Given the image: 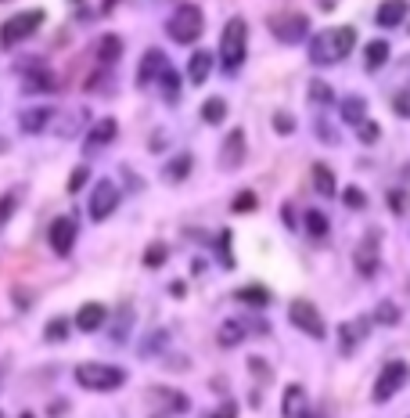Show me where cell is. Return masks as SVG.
Here are the masks:
<instances>
[{"mask_svg": "<svg viewBox=\"0 0 410 418\" xmlns=\"http://www.w3.org/2000/svg\"><path fill=\"white\" fill-rule=\"evenodd\" d=\"M356 47V29L353 26H335L328 33L313 36L310 44V61L313 65H335V61H345Z\"/></svg>", "mask_w": 410, "mask_h": 418, "instance_id": "1", "label": "cell"}, {"mask_svg": "<svg viewBox=\"0 0 410 418\" xmlns=\"http://www.w3.org/2000/svg\"><path fill=\"white\" fill-rule=\"evenodd\" d=\"M76 382L94 393H112L126 382V371L116 364H104V361H83V364H76Z\"/></svg>", "mask_w": 410, "mask_h": 418, "instance_id": "2", "label": "cell"}, {"mask_svg": "<svg viewBox=\"0 0 410 418\" xmlns=\"http://www.w3.org/2000/svg\"><path fill=\"white\" fill-rule=\"evenodd\" d=\"M245 51H249V22L242 15H234L230 22L223 26V40H220V61L227 72H237L245 61Z\"/></svg>", "mask_w": 410, "mask_h": 418, "instance_id": "3", "label": "cell"}, {"mask_svg": "<svg viewBox=\"0 0 410 418\" xmlns=\"http://www.w3.org/2000/svg\"><path fill=\"white\" fill-rule=\"evenodd\" d=\"M202 26H205V18H202V8L198 4H180L177 11L169 15V36L177 40V44H194V40L202 36Z\"/></svg>", "mask_w": 410, "mask_h": 418, "instance_id": "4", "label": "cell"}, {"mask_svg": "<svg viewBox=\"0 0 410 418\" xmlns=\"http://www.w3.org/2000/svg\"><path fill=\"white\" fill-rule=\"evenodd\" d=\"M288 321L310 339H324L328 336V325H324V314L310 303V300H292L288 303Z\"/></svg>", "mask_w": 410, "mask_h": 418, "instance_id": "5", "label": "cell"}, {"mask_svg": "<svg viewBox=\"0 0 410 418\" xmlns=\"http://www.w3.org/2000/svg\"><path fill=\"white\" fill-rule=\"evenodd\" d=\"M40 26H43V11H18L0 26V44L15 47V44H22V40H29Z\"/></svg>", "mask_w": 410, "mask_h": 418, "instance_id": "6", "label": "cell"}, {"mask_svg": "<svg viewBox=\"0 0 410 418\" xmlns=\"http://www.w3.org/2000/svg\"><path fill=\"white\" fill-rule=\"evenodd\" d=\"M119 184L116 180H108V177H101L97 184H94V192H90V206H86V213H90V220L94 224H101V220H108L116 213V206H119Z\"/></svg>", "mask_w": 410, "mask_h": 418, "instance_id": "7", "label": "cell"}, {"mask_svg": "<svg viewBox=\"0 0 410 418\" xmlns=\"http://www.w3.org/2000/svg\"><path fill=\"white\" fill-rule=\"evenodd\" d=\"M270 33L281 40V44H299L302 36H306V29H310V18L306 15H299V11H277V15H270Z\"/></svg>", "mask_w": 410, "mask_h": 418, "instance_id": "8", "label": "cell"}, {"mask_svg": "<svg viewBox=\"0 0 410 418\" xmlns=\"http://www.w3.org/2000/svg\"><path fill=\"white\" fill-rule=\"evenodd\" d=\"M403 386H407V364H403V361H388V364L381 368V375H378L371 396H374L378 404H385V401H393Z\"/></svg>", "mask_w": 410, "mask_h": 418, "instance_id": "9", "label": "cell"}, {"mask_svg": "<svg viewBox=\"0 0 410 418\" xmlns=\"http://www.w3.org/2000/svg\"><path fill=\"white\" fill-rule=\"evenodd\" d=\"M353 267L360 270L363 278H371L374 270L381 267V256H378V231H367L360 238V245L353 249Z\"/></svg>", "mask_w": 410, "mask_h": 418, "instance_id": "10", "label": "cell"}, {"mask_svg": "<svg viewBox=\"0 0 410 418\" xmlns=\"http://www.w3.org/2000/svg\"><path fill=\"white\" fill-rule=\"evenodd\" d=\"M47 238H51V249H54L58 256H69L72 245H76V220H72V217H58V220L51 224Z\"/></svg>", "mask_w": 410, "mask_h": 418, "instance_id": "11", "label": "cell"}, {"mask_svg": "<svg viewBox=\"0 0 410 418\" xmlns=\"http://www.w3.org/2000/svg\"><path fill=\"white\" fill-rule=\"evenodd\" d=\"M245 162V130H230L220 144V166L223 170H237Z\"/></svg>", "mask_w": 410, "mask_h": 418, "instance_id": "12", "label": "cell"}, {"mask_svg": "<svg viewBox=\"0 0 410 418\" xmlns=\"http://www.w3.org/2000/svg\"><path fill=\"white\" fill-rule=\"evenodd\" d=\"M104 318H108V310H104V303H83L79 310H76V328L79 332H97V328H104Z\"/></svg>", "mask_w": 410, "mask_h": 418, "instance_id": "13", "label": "cell"}, {"mask_svg": "<svg viewBox=\"0 0 410 418\" xmlns=\"http://www.w3.org/2000/svg\"><path fill=\"white\" fill-rule=\"evenodd\" d=\"M371 332V325H367V318H356V321H345L342 328H338V339H342V353H353L360 343H363V336Z\"/></svg>", "mask_w": 410, "mask_h": 418, "instance_id": "14", "label": "cell"}, {"mask_svg": "<svg viewBox=\"0 0 410 418\" xmlns=\"http://www.w3.org/2000/svg\"><path fill=\"white\" fill-rule=\"evenodd\" d=\"M162 65H166V54L162 51H144V58H141V69H137V87H148L151 79H159V72H162Z\"/></svg>", "mask_w": 410, "mask_h": 418, "instance_id": "15", "label": "cell"}, {"mask_svg": "<svg viewBox=\"0 0 410 418\" xmlns=\"http://www.w3.org/2000/svg\"><path fill=\"white\" fill-rule=\"evenodd\" d=\"M374 18H378L381 29H396L407 18V0H381V8H378Z\"/></svg>", "mask_w": 410, "mask_h": 418, "instance_id": "16", "label": "cell"}, {"mask_svg": "<svg viewBox=\"0 0 410 418\" xmlns=\"http://www.w3.org/2000/svg\"><path fill=\"white\" fill-rule=\"evenodd\" d=\"M54 119V109H47V104H40V109H26L18 116L22 123V130L26 134H40V130H47V123Z\"/></svg>", "mask_w": 410, "mask_h": 418, "instance_id": "17", "label": "cell"}, {"mask_svg": "<svg viewBox=\"0 0 410 418\" xmlns=\"http://www.w3.org/2000/svg\"><path fill=\"white\" fill-rule=\"evenodd\" d=\"M281 415H285V418H302V415H306V389H302V386H288L285 389V401H281Z\"/></svg>", "mask_w": 410, "mask_h": 418, "instance_id": "18", "label": "cell"}, {"mask_svg": "<svg viewBox=\"0 0 410 418\" xmlns=\"http://www.w3.org/2000/svg\"><path fill=\"white\" fill-rule=\"evenodd\" d=\"M191 166H194V159H191L187 152H180V155H173V159L166 162V170H162V180H166V184H180V180H187V173H191Z\"/></svg>", "mask_w": 410, "mask_h": 418, "instance_id": "19", "label": "cell"}, {"mask_svg": "<svg viewBox=\"0 0 410 418\" xmlns=\"http://www.w3.org/2000/svg\"><path fill=\"white\" fill-rule=\"evenodd\" d=\"M119 58H123V36L104 33V36H101V44H97V61L108 69V65H116Z\"/></svg>", "mask_w": 410, "mask_h": 418, "instance_id": "20", "label": "cell"}, {"mask_svg": "<svg viewBox=\"0 0 410 418\" xmlns=\"http://www.w3.org/2000/svg\"><path fill=\"white\" fill-rule=\"evenodd\" d=\"M116 134H119V123H116L112 116H104V119H97V123H94L90 137H86V148H101V144H108Z\"/></svg>", "mask_w": 410, "mask_h": 418, "instance_id": "21", "label": "cell"}, {"mask_svg": "<svg viewBox=\"0 0 410 418\" xmlns=\"http://www.w3.org/2000/svg\"><path fill=\"white\" fill-rule=\"evenodd\" d=\"M209 72H212V54L209 51H194L191 61H187V79L191 83H205Z\"/></svg>", "mask_w": 410, "mask_h": 418, "instance_id": "22", "label": "cell"}, {"mask_svg": "<svg viewBox=\"0 0 410 418\" xmlns=\"http://www.w3.org/2000/svg\"><path fill=\"white\" fill-rule=\"evenodd\" d=\"M313 187L324 195V199H331V195H338V187H335V173H331V166H324V162H313Z\"/></svg>", "mask_w": 410, "mask_h": 418, "instance_id": "23", "label": "cell"}, {"mask_svg": "<svg viewBox=\"0 0 410 418\" xmlns=\"http://www.w3.org/2000/svg\"><path fill=\"white\" fill-rule=\"evenodd\" d=\"M237 303H245V307H270V288L267 285H245V288H237L234 292Z\"/></svg>", "mask_w": 410, "mask_h": 418, "instance_id": "24", "label": "cell"}, {"mask_svg": "<svg viewBox=\"0 0 410 418\" xmlns=\"http://www.w3.org/2000/svg\"><path fill=\"white\" fill-rule=\"evenodd\" d=\"M245 325L242 321H223L220 328H216V343H220V346H237V343H242L245 339Z\"/></svg>", "mask_w": 410, "mask_h": 418, "instance_id": "25", "label": "cell"}, {"mask_svg": "<svg viewBox=\"0 0 410 418\" xmlns=\"http://www.w3.org/2000/svg\"><path fill=\"white\" fill-rule=\"evenodd\" d=\"M363 61H367V69H381L388 61V44H385V40H371L367 51H363Z\"/></svg>", "mask_w": 410, "mask_h": 418, "instance_id": "26", "label": "cell"}, {"mask_svg": "<svg viewBox=\"0 0 410 418\" xmlns=\"http://www.w3.org/2000/svg\"><path fill=\"white\" fill-rule=\"evenodd\" d=\"M151 396H155V401H162L169 411H191V401H187V396L184 393H173V389H151Z\"/></svg>", "mask_w": 410, "mask_h": 418, "instance_id": "27", "label": "cell"}, {"mask_svg": "<svg viewBox=\"0 0 410 418\" xmlns=\"http://www.w3.org/2000/svg\"><path fill=\"white\" fill-rule=\"evenodd\" d=\"M51 91L54 87V76L47 72V65H36V69H26V91Z\"/></svg>", "mask_w": 410, "mask_h": 418, "instance_id": "28", "label": "cell"}, {"mask_svg": "<svg viewBox=\"0 0 410 418\" xmlns=\"http://www.w3.org/2000/svg\"><path fill=\"white\" fill-rule=\"evenodd\" d=\"M159 79H162V94H166V101H169V104H177V101H180V79H177V69L162 65Z\"/></svg>", "mask_w": 410, "mask_h": 418, "instance_id": "29", "label": "cell"}, {"mask_svg": "<svg viewBox=\"0 0 410 418\" xmlns=\"http://www.w3.org/2000/svg\"><path fill=\"white\" fill-rule=\"evenodd\" d=\"M363 116H367V101L363 98H345L342 101V119L349 123V127H356Z\"/></svg>", "mask_w": 410, "mask_h": 418, "instance_id": "30", "label": "cell"}, {"mask_svg": "<svg viewBox=\"0 0 410 418\" xmlns=\"http://www.w3.org/2000/svg\"><path fill=\"white\" fill-rule=\"evenodd\" d=\"M202 119L209 123V127L223 123V119H227V101H223V98H209V101L202 104Z\"/></svg>", "mask_w": 410, "mask_h": 418, "instance_id": "31", "label": "cell"}, {"mask_svg": "<svg viewBox=\"0 0 410 418\" xmlns=\"http://www.w3.org/2000/svg\"><path fill=\"white\" fill-rule=\"evenodd\" d=\"M166 260H169V245H166V242H151V245L144 249V267H148V270L162 267Z\"/></svg>", "mask_w": 410, "mask_h": 418, "instance_id": "32", "label": "cell"}, {"mask_svg": "<svg viewBox=\"0 0 410 418\" xmlns=\"http://www.w3.org/2000/svg\"><path fill=\"white\" fill-rule=\"evenodd\" d=\"M306 231L310 238H328V217L320 209H306Z\"/></svg>", "mask_w": 410, "mask_h": 418, "instance_id": "33", "label": "cell"}, {"mask_svg": "<svg viewBox=\"0 0 410 418\" xmlns=\"http://www.w3.org/2000/svg\"><path fill=\"white\" fill-rule=\"evenodd\" d=\"M400 318H403V314H400V307H396L393 300H381L378 310H374V321H378V325H388V328L400 325Z\"/></svg>", "mask_w": 410, "mask_h": 418, "instance_id": "34", "label": "cell"}, {"mask_svg": "<svg viewBox=\"0 0 410 418\" xmlns=\"http://www.w3.org/2000/svg\"><path fill=\"white\" fill-rule=\"evenodd\" d=\"M43 339H47V343H65V339H69V321H65V318H51L47 328H43Z\"/></svg>", "mask_w": 410, "mask_h": 418, "instance_id": "35", "label": "cell"}, {"mask_svg": "<svg viewBox=\"0 0 410 418\" xmlns=\"http://www.w3.org/2000/svg\"><path fill=\"white\" fill-rule=\"evenodd\" d=\"M356 137H360L363 144H374V141L381 137V123H374V119H367V116H363V119L356 123Z\"/></svg>", "mask_w": 410, "mask_h": 418, "instance_id": "36", "label": "cell"}, {"mask_svg": "<svg viewBox=\"0 0 410 418\" xmlns=\"http://www.w3.org/2000/svg\"><path fill=\"white\" fill-rule=\"evenodd\" d=\"M310 101H313V104H331V101H335V91H331L324 79H313V83H310Z\"/></svg>", "mask_w": 410, "mask_h": 418, "instance_id": "37", "label": "cell"}, {"mask_svg": "<svg viewBox=\"0 0 410 418\" xmlns=\"http://www.w3.org/2000/svg\"><path fill=\"white\" fill-rule=\"evenodd\" d=\"M230 206H234V213H255V209H259V199H255V192H237Z\"/></svg>", "mask_w": 410, "mask_h": 418, "instance_id": "38", "label": "cell"}, {"mask_svg": "<svg viewBox=\"0 0 410 418\" xmlns=\"http://www.w3.org/2000/svg\"><path fill=\"white\" fill-rule=\"evenodd\" d=\"M342 202L349 206V209H363V206H367V195L360 192V187H353V184H349V187L342 192Z\"/></svg>", "mask_w": 410, "mask_h": 418, "instance_id": "39", "label": "cell"}, {"mask_svg": "<svg viewBox=\"0 0 410 418\" xmlns=\"http://www.w3.org/2000/svg\"><path fill=\"white\" fill-rule=\"evenodd\" d=\"M90 180V170H86V166H76V170L69 173V192L76 195V192H83V184Z\"/></svg>", "mask_w": 410, "mask_h": 418, "instance_id": "40", "label": "cell"}, {"mask_svg": "<svg viewBox=\"0 0 410 418\" xmlns=\"http://www.w3.org/2000/svg\"><path fill=\"white\" fill-rule=\"evenodd\" d=\"M274 130H277L281 137H288V134L295 130V119H292L288 112H274Z\"/></svg>", "mask_w": 410, "mask_h": 418, "instance_id": "41", "label": "cell"}, {"mask_svg": "<svg viewBox=\"0 0 410 418\" xmlns=\"http://www.w3.org/2000/svg\"><path fill=\"white\" fill-rule=\"evenodd\" d=\"M249 368H252V375H255L259 382H270V368L259 361V357H249Z\"/></svg>", "mask_w": 410, "mask_h": 418, "instance_id": "42", "label": "cell"}, {"mask_svg": "<svg viewBox=\"0 0 410 418\" xmlns=\"http://www.w3.org/2000/svg\"><path fill=\"white\" fill-rule=\"evenodd\" d=\"M162 339H166V336H162V332H159V336H155V339H151V336H148V339H144V346H141V353H144V357H151V353H155V350L162 346Z\"/></svg>", "mask_w": 410, "mask_h": 418, "instance_id": "43", "label": "cell"}, {"mask_svg": "<svg viewBox=\"0 0 410 418\" xmlns=\"http://www.w3.org/2000/svg\"><path fill=\"white\" fill-rule=\"evenodd\" d=\"M11 213H15V195H4L0 199V224H4Z\"/></svg>", "mask_w": 410, "mask_h": 418, "instance_id": "44", "label": "cell"}, {"mask_svg": "<svg viewBox=\"0 0 410 418\" xmlns=\"http://www.w3.org/2000/svg\"><path fill=\"white\" fill-rule=\"evenodd\" d=\"M230 238H234L230 231H223V235H220V253H223V263H227V267L234 263V260H230Z\"/></svg>", "mask_w": 410, "mask_h": 418, "instance_id": "45", "label": "cell"}, {"mask_svg": "<svg viewBox=\"0 0 410 418\" xmlns=\"http://www.w3.org/2000/svg\"><path fill=\"white\" fill-rule=\"evenodd\" d=\"M388 206H393V213H396V217H403V206H407L403 192H393V195H388Z\"/></svg>", "mask_w": 410, "mask_h": 418, "instance_id": "46", "label": "cell"}, {"mask_svg": "<svg viewBox=\"0 0 410 418\" xmlns=\"http://www.w3.org/2000/svg\"><path fill=\"white\" fill-rule=\"evenodd\" d=\"M209 418H237V408H234V404H223L220 411H216V415H209Z\"/></svg>", "mask_w": 410, "mask_h": 418, "instance_id": "47", "label": "cell"}, {"mask_svg": "<svg viewBox=\"0 0 410 418\" xmlns=\"http://www.w3.org/2000/svg\"><path fill=\"white\" fill-rule=\"evenodd\" d=\"M169 292H173V296H177V300H184V292H187V285H184V281H173V285H169Z\"/></svg>", "mask_w": 410, "mask_h": 418, "instance_id": "48", "label": "cell"}, {"mask_svg": "<svg viewBox=\"0 0 410 418\" xmlns=\"http://www.w3.org/2000/svg\"><path fill=\"white\" fill-rule=\"evenodd\" d=\"M396 112H400V116L410 112V109H407V94H396Z\"/></svg>", "mask_w": 410, "mask_h": 418, "instance_id": "49", "label": "cell"}, {"mask_svg": "<svg viewBox=\"0 0 410 418\" xmlns=\"http://www.w3.org/2000/svg\"><path fill=\"white\" fill-rule=\"evenodd\" d=\"M285 224H288V227L295 224V217H292V202H285Z\"/></svg>", "mask_w": 410, "mask_h": 418, "instance_id": "50", "label": "cell"}, {"mask_svg": "<svg viewBox=\"0 0 410 418\" xmlns=\"http://www.w3.org/2000/svg\"><path fill=\"white\" fill-rule=\"evenodd\" d=\"M18 418H36V415H33V411H22V415H18Z\"/></svg>", "mask_w": 410, "mask_h": 418, "instance_id": "51", "label": "cell"}, {"mask_svg": "<svg viewBox=\"0 0 410 418\" xmlns=\"http://www.w3.org/2000/svg\"><path fill=\"white\" fill-rule=\"evenodd\" d=\"M0 418H4V411H0Z\"/></svg>", "mask_w": 410, "mask_h": 418, "instance_id": "52", "label": "cell"}, {"mask_svg": "<svg viewBox=\"0 0 410 418\" xmlns=\"http://www.w3.org/2000/svg\"><path fill=\"white\" fill-rule=\"evenodd\" d=\"M0 375H4V371H0Z\"/></svg>", "mask_w": 410, "mask_h": 418, "instance_id": "53", "label": "cell"}]
</instances>
